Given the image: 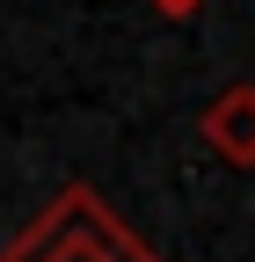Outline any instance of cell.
Instances as JSON below:
<instances>
[{
	"label": "cell",
	"instance_id": "6da1fadb",
	"mask_svg": "<svg viewBox=\"0 0 255 262\" xmlns=\"http://www.w3.org/2000/svg\"><path fill=\"white\" fill-rule=\"evenodd\" d=\"M0 262H168L146 233H132L95 182H66L51 204L0 241Z\"/></svg>",
	"mask_w": 255,
	"mask_h": 262
},
{
	"label": "cell",
	"instance_id": "7a4b0ae2",
	"mask_svg": "<svg viewBox=\"0 0 255 262\" xmlns=\"http://www.w3.org/2000/svg\"><path fill=\"white\" fill-rule=\"evenodd\" d=\"M197 139L226 160V168H255V80H233V88L211 95L197 110Z\"/></svg>",
	"mask_w": 255,
	"mask_h": 262
},
{
	"label": "cell",
	"instance_id": "3957f363",
	"mask_svg": "<svg viewBox=\"0 0 255 262\" xmlns=\"http://www.w3.org/2000/svg\"><path fill=\"white\" fill-rule=\"evenodd\" d=\"M197 8H204V0H153V15H168V22H189Z\"/></svg>",
	"mask_w": 255,
	"mask_h": 262
}]
</instances>
